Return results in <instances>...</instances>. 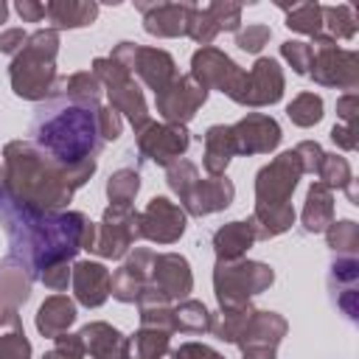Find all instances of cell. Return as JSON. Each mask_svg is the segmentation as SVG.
<instances>
[{
	"mask_svg": "<svg viewBox=\"0 0 359 359\" xmlns=\"http://www.w3.org/2000/svg\"><path fill=\"white\" fill-rule=\"evenodd\" d=\"M79 337L84 342V351H90L93 359H132L129 339L107 323H90L79 331Z\"/></svg>",
	"mask_w": 359,
	"mask_h": 359,
	"instance_id": "obj_21",
	"label": "cell"
},
{
	"mask_svg": "<svg viewBox=\"0 0 359 359\" xmlns=\"http://www.w3.org/2000/svg\"><path fill=\"white\" fill-rule=\"evenodd\" d=\"M137 188H140L137 171H135V168H121V171H115V174L109 177V182H107V196H109V202H112L115 208H129V202L135 199Z\"/></svg>",
	"mask_w": 359,
	"mask_h": 359,
	"instance_id": "obj_33",
	"label": "cell"
},
{
	"mask_svg": "<svg viewBox=\"0 0 359 359\" xmlns=\"http://www.w3.org/2000/svg\"><path fill=\"white\" fill-rule=\"evenodd\" d=\"M109 59L118 62L123 70L137 73V76L154 90V95H157L160 90H165V87L177 79V65H174V59H171L165 50H160V48H140V45H135V42H121V45L109 53Z\"/></svg>",
	"mask_w": 359,
	"mask_h": 359,
	"instance_id": "obj_7",
	"label": "cell"
},
{
	"mask_svg": "<svg viewBox=\"0 0 359 359\" xmlns=\"http://www.w3.org/2000/svg\"><path fill=\"white\" fill-rule=\"evenodd\" d=\"M289 118L297 123V126H311V123H317L320 118H323V101H320V95H314V93H303V95H297L292 104H289Z\"/></svg>",
	"mask_w": 359,
	"mask_h": 359,
	"instance_id": "obj_35",
	"label": "cell"
},
{
	"mask_svg": "<svg viewBox=\"0 0 359 359\" xmlns=\"http://www.w3.org/2000/svg\"><path fill=\"white\" fill-rule=\"evenodd\" d=\"M168 351V331L160 328H140L135 339H129L132 359H163Z\"/></svg>",
	"mask_w": 359,
	"mask_h": 359,
	"instance_id": "obj_32",
	"label": "cell"
},
{
	"mask_svg": "<svg viewBox=\"0 0 359 359\" xmlns=\"http://www.w3.org/2000/svg\"><path fill=\"white\" fill-rule=\"evenodd\" d=\"M286 25L292 31L320 36V28H323V6H317V3H297V6H292V11L286 14Z\"/></svg>",
	"mask_w": 359,
	"mask_h": 359,
	"instance_id": "obj_34",
	"label": "cell"
},
{
	"mask_svg": "<svg viewBox=\"0 0 359 359\" xmlns=\"http://www.w3.org/2000/svg\"><path fill=\"white\" fill-rule=\"evenodd\" d=\"M151 266H154V252L151 250H135L123 266L109 278V292L112 297L123 303H135L149 286H151Z\"/></svg>",
	"mask_w": 359,
	"mask_h": 359,
	"instance_id": "obj_15",
	"label": "cell"
},
{
	"mask_svg": "<svg viewBox=\"0 0 359 359\" xmlns=\"http://www.w3.org/2000/svg\"><path fill=\"white\" fill-rule=\"evenodd\" d=\"M28 292H31L28 269L17 258L8 255L0 264V311H3V317L8 311H17V306L28 300Z\"/></svg>",
	"mask_w": 359,
	"mask_h": 359,
	"instance_id": "obj_23",
	"label": "cell"
},
{
	"mask_svg": "<svg viewBox=\"0 0 359 359\" xmlns=\"http://www.w3.org/2000/svg\"><path fill=\"white\" fill-rule=\"evenodd\" d=\"M194 280H191V269L188 261L177 252H163L154 255V266H151V289H157L163 297L168 300H180L191 292Z\"/></svg>",
	"mask_w": 359,
	"mask_h": 359,
	"instance_id": "obj_18",
	"label": "cell"
},
{
	"mask_svg": "<svg viewBox=\"0 0 359 359\" xmlns=\"http://www.w3.org/2000/svg\"><path fill=\"white\" fill-rule=\"evenodd\" d=\"M216 34H219V25H216L213 17L208 14V8H196V6H194L191 20H188V36L196 39V42H202V45L208 48Z\"/></svg>",
	"mask_w": 359,
	"mask_h": 359,
	"instance_id": "obj_37",
	"label": "cell"
},
{
	"mask_svg": "<svg viewBox=\"0 0 359 359\" xmlns=\"http://www.w3.org/2000/svg\"><path fill=\"white\" fill-rule=\"evenodd\" d=\"M168 359H224V356H222V353H216V351H210L208 345L185 342V345H180L177 351H171V353H168Z\"/></svg>",
	"mask_w": 359,
	"mask_h": 359,
	"instance_id": "obj_42",
	"label": "cell"
},
{
	"mask_svg": "<svg viewBox=\"0 0 359 359\" xmlns=\"http://www.w3.org/2000/svg\"><path fill=\"white\" fill-rule=\"evenodd\" d=\"M98 135L101 140H115L121 135V118L112 107H98Z\"/></svg>",
	"mask_w": 359,
	"mask_h": 359,
	"instance_id": "obj_41",
	"label": "cell"
},
{
	"mask_svg": "<svg viewBox=\"0 0 359 359\" xmlns=\"http://www.w3.org/2000/svg\"><path fill=\"white\" fill-rule=\"evenodd\" d=\"M6 14H8V6L0 0V22H6Z\"/></svg>",
	"mask_w": 359,
	"mask_h": 359,
	"instance_id": "obj_48",
	"label": "cell"
},
{
	"mask_svg": "<svg viewBox=\"0 0 359 359\" xmlns=\"http://www.w3.org/2000/svg\"><path fill=\"white\" fill-rule=\"evenodd\" d=\"M331 222V191L325 182H314L306 199V210H303V227L309 233H320L325 230Z\"/></svg>",
	"mask_w": 359,
	"mask_h": 359,
	"instance_id": "obj_29",
	"label": "cell"
},
{
	"mask_svg": "<svg viewBox=\"0 0 359 359\" xmlns=\"http://www.w3.org/2000/svg\"><path fill=\"white\" fill-rule=\"evenodd\" d=\"M283 331L286 323L275 311H252L236 342L241 345L244 359H275V345Z\"/></svg>",
	"mask_w": 359,
	"mask_h": 359,
	"instance_id": "obj_13",
	"label": "cell"
},
{
	"mask_svg": "<svg viewBox=\"0 0 359 359\" xmlns=\"http://www.w3.org/2000/svg\"><path fill=\"white\" fill-rule=\"evenodd\" d=\"M280 53L292 62V67L297 73H309V67H311V45H306V42H283Z\"/></svg>",
	"mask_w": 359,
	"mask_h": 359,
	"instance_id": "obj_40",
	"label": "cell"
},
{
	"mask_svg": "<svg viewBox=\"0 0 359 359\" xmlns=\"http://www.w3.org/2000/svg\"><path fill=\"white\" fill-rule=\"evenodd\" d=\"M233 129L236 137V154H255V151H272L280 143V129L269 115L250 112L244 121H238Z\"/></svg>",
	"mask_w": 359,
	"mask_h": 359,
	"instance_id": "obj_17",
	"label": "cell"
},
{
	"mask_svg": "<svg viewBox=\"0 0 359 359\" xmlns=\"http://www.w3.org/2000/svg\"><path fill=\"white\" fill-rule=\"evenodd\" d=\"M269 36H272L269 25H247L244 31L236 34V45L241 50H247V53H258L269 42Z\"/></svg>",
	"mask_w": 359,
	"mask_h": 359,
	"instance_id": "obj_39",
	"label": "cell"
},
{
	"mask_svg": "<svg viewBox=\"0 0 359 359\" xmlns=\"http://www.w3.org/2000/svg\"><path fill=\"white\" fill-rule=\"evenodd\" d=\"M31 135L34 143L65 168L95 163L104 146L98 135V107H84L65 95H50L36 107Z\"/></svg>",
	"mask_w": 359,
	"mask_h": 359,
	"instance_id": "obj_3",
	"label": "cell"
},
{
	"mask_svg": "<svg viewBox=\"0 0 359 359\" xmlns=\"http://www.w3.org/2000/svg\"><path fill=\"white\" fill-rule=\"evenodd\" d=\"M95 171V163L84 168H65L50 160L42 149L14 140L6 146L3 154V174H0V194L6 202L22 210L50 213L70 202L73 191L81 188Z\"/></svg>",
	"mask_w": 359,
	"mask_h": 359,
	"instance_id": "obj_2",
	"label": "cell"
},
{
	"mask_svg": "<svg viewBox=\"0 0 359 359\" xmlns=\"http://www.w3.org/2000/svg\"><path fill=\"white\" fill-rule=\"evenodd\" d=\"M185 233V213L171 205L165 196H154L149 202V208L140 213V236L160 241V244H171Z\"/></svg>",
	"mask_w": 359,
	"mask_h": 359,
	"instance_id": "obj_16",
	"label": "cell"
},
{
	"mask_svg": "<svg viewBox=\"0 0 359 359\" xmlns=\"http://www.w3.org/2000/svg\"><path fill=\"white\" fill-rule=\"evenodd\" d=\"M93 76L101 79L107 84V93H109V107L115 112H123L135 132H140L146 123H149V109H146V101H143V93L137 90L135 79L129 70H123L118 62H112L109 56H98L93 62Z\"/></svg>",
	"mask_w": 359,
	"mask_h": 359,
	"instance_id": "obj_6",
	"label": "cell"
},
{
	"mask_svg": "<svg viewBox=\"0 0 359 359\" xmlns=\"http://www.w3.org/2000/svg\"><path fill=\"white\" fill-rule=\"evenodd\" d=\"M56 50H59V34L53 28H39L25 39L22 50L11 62V87L20 98L45 101L53 95Z\"/></svg>",
	"mask_w": 359,
	"mask_h": 359,
	"instance_id": "obj_4",
	"label": "cell"
},
{
	"mask_svg": "<svg viewBox=\"0 0 359 359\" xmlns=\"http://www.w3.org/2000/svg\"><path fill=\"white\" fill-rule=\"evenodd\" d=\"M191 137L180 123H146L137 132V151L143 160H154L157 165H171L185 149Z\"/></svg>",
	"mask_w": 359,
	"mask_h": 359,
	"instance_id": "obj_10",
	"label": "cell"
},
{
	"mask_svg": "<svg viewBox=\"0 0 359 359\" xmlns=\"http://www.w3.org/2000/svg\"><path fill=\"white\" fill-rule=\"evenodd\" d=\"M283 93V73L278 67L275 59H258L255 67L250 73L241 70V76L236 79V84L230 87V98L236 104H247V107H261V104H275Z\"/></svg>",
	"mask_w": 359,
	"mask_h": 359,
	"instance_id": "obj_8",
	"label": "cell"
},
{
	"mask_svg": "<svg viewBox=\"0 0 359 359\" xmlns=\"http://www.w3.org/2000/svg\"><path fill=\"white\" fill-rule=\"evenodd\" d=\"M17 14L25 20V22H39L45 17V6L42 3H34V0H20L17 3Z\"/></svg>",
	"mask_w": 359,
	"mask_h": 359,
	"instance_id": "obj_46",
	"label": "cell"
},
{
	"mask_svg": "<svg viewBox=\"0 0 359 359\" xmlns=\"http://www.w3.org/2000/svg\"><path fill=\"white\" fill-rule=\"evenodd\" d=\"M0 323H3V311H0Z\"/></svg>",
	"mask_w": 359,
	"mask_h": 359,
	"instance_id": "obj_49",
	"label": "cell"
},
{
	"mask_svg": "<svg viewBox=\"0 0 359 359\" xmlns=\"http://www.w3.org/2000/svg\"><path fill=\"white\" fill-rule=\"evenodd\" d=\"M56 351H62V353L70 356V359H81V356L87 353L79 334H59V337H56Z\"/></svg>",
	"mask_w": 359,
	"mask_h": 359,
	"instance_id": "obj_44",
	"label": "cell"
},
{
	"mask_svg": "<svg viewBox=\"0 0 359 359\" xmlns=\"http://www.w3.org/2000/svg\"><path fill=\"white\" fill-rule=\"evenodd\" d=\"M208 14L213 17V22L219 25V31H238L241 22V6L238 3H210Z\"/></svg>",
	"mask_w": 359,
	"mask_h": 359,
	"instance_id": "obj_38",
	"label": "cell"
},
{
	"mask_svg": "<svg viewBox=\"0 0 359 359\" xmlns=\"http://www.w3.org/2000/svg\"><path fill=\"white\" fill-rule=\"evenodd\" d=\"M255 241L250 222H230L213 233V250L219 261H238L241 252Z\"/></svg>",
	"mask_w": 359,
	"mask_h": 359,
	"instance_id": "obj_26",
	"label": "cell"
},
{
	"mask_svg": "<svg viewBox=\"0 0 359 359\" xmlns=\"http://www.w3.org/2000/svg\"><path fill=\"white\" fill-rule=\"evenodd\" d=\"M210 325H213V314L199 300H182L174 309V331L202 334V331H210Z\"/></svg>",
	"mask_w": 359,
	"mask_h": 359,
	"instance_id": "obj_30",
	"label": "cell"
},
{
	"mask_svg": "<svg viewBox=\"0 0 359 359\" xmlns=\"http://www.w3.org/2000/svg\"><path fill=\"white\" fill-rule=\"evenodd\" d=\"M300 171L303 168H300V160L294 151H286L275 163L264 165L258 171V180H255L258 205H286V199L292 196V191L297 185Z\"/></svg>",
	"mask_w": 359,
	"mask_h": 359,
	"instance_id": "obj_11",
	"label": "cell"
},
{
	"mask_svg": "<svg viewBox=\"0 0 359 359\" xmlns=\"http://www.w3.org/2000/svg\"><path fill=\"white\" fill-rule=\"evenodd\" d=\"M272 269L258 261H219L213 272L216 297L222 311L250 306V297L272 283Z\"/></svg>",
	"mask_w": 359,
	"mask_h": 359,
	"instance_id": "obj_5",
	"label": "cell"
},
{
	"mask_svg": "<svg viewBox=\"0 0 359 359\" xmlns=\"http://www.w3.org/2000/svg\"><path fill=\"white\" fill-rule=\"evenodd\" d=\"M25 31L22 28H8L0 34V53H20L25 45Z\"/></svg>",
	"mask_w": 359,
	"mask_h": 359,
	"instance_id": "obj_45",
	"label": "cell"
},
{
	"mask_svg": "<svg viewBox=\"0 0 359 359\" xmlns=\"http://www.w3.org/2000/svg\"><path fill=\"white\" fill-rule=\"evenodd\" d=\"M42 359H70V356H65L62 351H50V353H45Z\"/></svg>",
	"mask_w": 359,
	"mask_h": 359,
	"instance_id": "obj_47",
	"label": "cell"
},
{
	"mask_svg": "<svg viewBox=\"0 0 359 359\" xmlns=\"http://www.w3.org/2000/svg\"><path fill=\"white\" fill-rule=\"evenodd\" d=\"M323 20H325V25L334 36H353L356 34V20L351 17L348 6H325Z\"/></svg>",
	"mask_w": 359,
	"mask_h": 359,
	"instance_id": "obj_36",
	"label": "cell"
},
{
	"mask_svg": "<svg viewBox=\"0 0 359 359\" xmlns=\"http://www.w3.org/2000/svg\"><path fill=\"white\" fill-rule=\"evenodd\" d=\"M140 238V213L132 208H107L101 227L95 230L93 252L104 258H121L135 241Z\"/></svg>",
	"mask_w": 359,
	"mask_h": 359,
	"instance_id": "obj_9",
	"label": "cell"
},
{
	"mask_svg": "<svg viewBox=\"0 0 359 359\" xmlns=\"http://www.w3.org/2000/svg\"><path fill=\"white\" fill-rule=\"evenodd\" d=\"M73 320H76V306H73L65 294H53V297H48V300L39 306L36 328H39V334L56 339L59 334H65V331L73 325Z\"/></svg>",
	"mask_w": 359,
	"mask_h": 359,
	"instance_id": "obj_24",
	"label": "cell"
},
{
	"mask_svg": "<svg viewBox=\"0 0 359 359\" xmlns=\"http://www.w3.org/2000/svg\"><path fill=\"white\" fill-rule=\"evenodd\" d=\"M233 182L227 177H210V180H196L180 199L185 205L188 213L194 216H208L213 210H222L233 202Z\"/></svg>",
	"mask_w": 359,
	"mask_h": 359,
	"instance_id": "obj_20",
	"label": "cell"
},
{
	"mask_svg": "<svg viewBox=\"0 0 359 359\" xmlns=\"http://www.w3.org/2000/svg\"><path fill=\"white\" fill-rule=\"evenodd\" d=\"M294 219V210L289 205H255V213L250 219V227L255 238H269L283 233Z\"/></svg>",
	"mask_w": 359,
	"mask_h": 359,
	"instance_id": "obj_28",
	"label": "cell"
},
{
	"mask_svg": "<svg viewBox=\"0 0 359 359\" xmlns=\"http://www.w3.org/2000/svg\"><path fill=\"white\" fill-rule=\"evenodd\" d=\"M73 289L79 303L101 306L109 297V272L95 261H79L73 266Z\"/></svg>",
	"mask_w": 359,
	"mask_h": 359,
	"instance_id": "obj_22",
	"label": "cell"
},
{
	"mask_svg": "<svg viewBox=\"0 0 359 359\" xmlns=\"http://www.w3.org/2000/svg\"><path fill=\"white\" fill-rule=\"evenodd\" d=\"M8 331H0V359H28L31 356V342L25 339V331L20 325L17 311H8L3 317Z\"/></svg>",
	"mask_w": 359,
	"mask_h": 359,
	"instance_id": "obj_31",
	"label": "cell"
},
{
	"mask_svg": "<svg viewBox=\"0 0 359 359\" xmlns=\"http://www.w3.org/2000/svg\"><path fill=\"white\" fill-rule=\"evenodd\" d=\"M143 11V28L154 36H182L188 34V20L194 6L191 3H137Z\"/></svg>",
	"mask_w": 359,
	"mask_h": 359,
	"instance_id": "obj_19",
	"label": "cell"
},
{
	"mask_svg": "<svg viewBox=\"0 0 359 359\" xmlns=\"http://www.w3.org/2000/svg\"><path fill=\"white\" fill-rule=\"evenodd\" d=\"M208 90L196 84L191 76H177L165 90L157 93V112L165 118V123H185L196 115V109L205 104Z\"/></svg>",
	"mask_w": 359,
	"mask_h": 359,
	"instance_id": "obj_12",
	"label": "cell"
},
{
	"mask_svg": "<svg viewBox=\"0 0 359 359\" xmlns=\"http://www.w3.org/2000/svg\"><path fill=\"white\" fill-rule=\"evenodd\" d=\"M67 278H70V269H67V264H53V266H48V269L39 275V280H42L45 286L56 289V292L67 286Z\"/></svg>",
	"mask_w": 359,
	"mask_h": 359,
	"instance_id": "obj_43",
	"label": "cell"
},
{
	"mask_svg": "<svg viewBox=\"0 0 359 359\" xmlns=\"http://www.w3.org/2000/svg\"><path fill=\"white\" fill-rule=\"evenodd\" d=\"M45 17L56 28H81V25H93V20L98 17V6L95 3L56 0V3H45Z\"/></svg>",
	"mask_w": 359,
	"mask_h": 359,
	"instance_id": "obj_27",
	"label": "cell"
},
{
	"mask_svg": "<svg viewBox=\"0 0 359 359\" xmlns=\"http://www.w3.org/2000/svg\"><path fill=\"white\" fill-rule=\"evenodd\" d=\"M233 154H236L233 129L230 126H210L205 135V168L213 177H222Z\"/></svg>",
	"mask_w": 359,
	"mask_h": 359,
	"instance_id": "obj_25",
	"label": "cell"
},
{
	"mask_svg": "<svg viewBox=\"0 0 359 359\" xmlns=\"http://www.w3.org/2000/svg\"><path fill=\"white\" fill-rule=\"evenodd\" d=\"M241 76V67L227 56L222 53L219 48H202L194 53L191 59V79L196 84H202L205 90L216 87L222 93H230V87L236 84V79Z\"/></svg>",
	"mask_w": 359,
	"mask_h": 359,
	"instance_id": "obj_14",
	"label": "cell"
},
{
	"mask_svg": "<svg viewBox=\"0 0 359 359\" xmlns=\"http://www.w3.org/2000/svg\"><path fill=\"white\" fill-rule=\"evenodd\" d=\"M0 222L8 233L11 258H17L31 278H39L53 264H67L84 241V230L90 219L76 210H22L6 202L0 194Z\"/></svg>",
	"mask_w": 359,
	"mask_h": 359,
	"instance_id": "obj_1",
	"label": "cell"
}]
</instances>
